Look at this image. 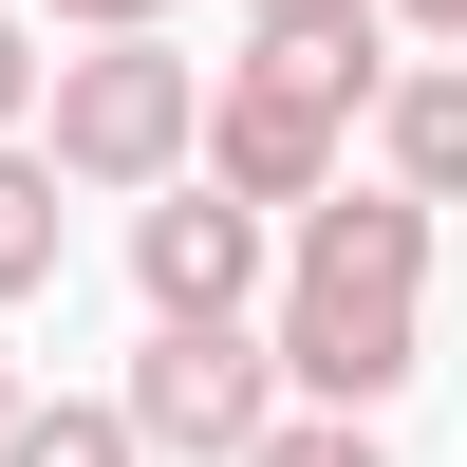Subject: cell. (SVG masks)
Returning <instances> with one entry per match:
<instances>
[{
  "instance_id": "9",
  "label": "cell",
  "mask_w": 467,
  "mask_h": 467,
  "mask_svg": "<svg viewBox=\"0 0 467 467\" xmlns=\"http://www.w3.org/2000/svg\"><path fill=\"white\" fill-rule=\"evenodd\" d=\"M244 467H374V411H318V393H299V411H281Z\"/></svg>"
},
{
  "instance_id": "7",
  "label": "cell",
  "mask_w": 467,
  "mask_h": 467,
  "mask_svg": "<svg viewBox=\"0 0 467 467\" xmlns=\"http://www.w3.org/2000/svg\"><path fill=\"white\" fill-rule=\"evenodd\" d=\"M0 467H150V431H131V393H57V411L19 393V431H0Z\"/></svg>"
},
{
  "instance_id": "12",
  "label": "cell",
  "mask_w": 467,
  "mask_h": 467,
  "mask_svg": "<svg viewBox=\"0 0 467 467\" xmlns=\"http://www.w3.org/2000/svg\"><path fill=\"white\" fill-rule=\"evenodd\" d=\"M37 19H75V37H131V19H169V0H37Z\"/></svg>"
},
{
  "instance_id": "13",
  "label": "cell",
  "mask_w": 467,
  "mask_h": 467,
  "mask_svg": "<svg viewBox=\"0 0 467 467\" xmlns=\"http://www.w3.org/2000/svg\"><path fill=\"white\" fill-rule=\"evenodd\" d=\"M393 19H431V37H467V0H393Z\"/></svg>"
},
{
  "instance_id": "11",
  "label": "cell",
  "mask_w": 467,
  "mask_h": 467,
  "mask_svg": "<svg viewBox=\"0 0 467 467\" xmlns=\"http://www.w3.org/2000/svg\"><path fill=\"white\" fill-rule=\"evenodd\" d=\"M37 94H57V57H37V19H0V131H19Z\"/></svg>"
},
{
  "instance_id": "10",
  "label": "cell",
  "mask_w": 467,
  "mask_h": 467,
  "mask_svg": "<svg viewBox=\"0 0 467 467\" xmlns=\"http://www.w3.org/2000/svg\"><path fill=\"white\" fill-rule=\"evenodd\" d=\"M244 19H262V37H374L393 0H244Z\"/></svg>"
},
{
  "instance_id": "1",
  "label": "cell",
  "mask_w": 467,
  "mask_h": 467,
  "mask_svg": "<svg viewBox=\"0 0 467 467\" xmlns=\"http://www.w3.org/2000/svg\"><path fill=\"white\" fill-rule=\"evenodd\" d=\"M281 393L318 411H393L431 356V187H318L281 244Z\"/></svg>"
},
{
  "instance_id": "2",
  "label": "cell",
  "mask_w": 467,
  "mask_h": 467,
  "mask_svg": "<svg viewBox=\"0 0 467 467\" xmlns=\"http://www.w3.org/2000/svg\"><path fill=\"white\" fill-rule=\"evenodd\" d=\"M37 150H57L75 187H169V169H206V57H169V19L57 57V131H37Z\"/></svg>"
},
{
  "instance_id": "8",
  "label": "cell",
  "mask_w": 467,
  "mask_h": 467,
  "mask_svg": "<svg viewBox=\"0 0 467 467\" xmlns=\"http://www.w3.org/2000/svg\"><path fill=\"white\" fill-rule=\"evenodd\" d=\"M57 187H75L57 150H19V131H0V318H19L37 281H57Z\"/></svg>"
},
{
  "instance_id": "4",
  "label": "cell",
  "mask_w": 467,
  "mask_h": 467,
  "mask_svg": "<svg viewBox=\"0 0 467 467\" xmlns=\"http://www.w3.org/2000/svg\"><path fill=\"white\" fill-rule=\"evenodd\" d=\"M337 131H356V94H337L318 57H281V37H262L244 75H206V169L244 187V206H318V187H337Z\"/></svg>"
},
{
  "instance_id": "6",
  "label": "cell",
  "mask_w": 467,
  "mask_h": 467,
  "mask_svg": "<svg viewBox=\"0 0 467 467\" xmlns=\"http://www.w3.org/2000/svg\"><path fill=\"white\" fill-rule=\"evenodd\" d=\"M374 150H393V187L467 206V37H449L431 75H393V94H374Z\"/></svg>"
},
{
  "instance_id": "14",
  "label": "cell",
  "mask_w": 467,
  "mask_h": 467,
  "mask_svg": "<svg viewBox=\"0 0 467 467\" xmlns=\"http://www.w3.org/2000/svg\"><path fill=\"white\" fill-rule=\"evenodd\" d=\"M0 431H19V356H0Z\"/></svg>"
},
{
  "instance_id": "3",
  "label": "cell",
  "mask_w": 467,
  "mask_h": 467,
  "mask_svg": "<svg viewBox=\"0 0 467 467\" xmlns=\"http://www.w3.org/2000/svg\"><path fill=\"white\" fill-rule=\"evenodd\" d=\"M131 431L187 449V467H244L262 431H281V337H262V318H150V356H131Z\"/></svg>"
},
{
  "instance_id": "5",
  "label": "cell",
  "mask_w": 467,
  "mask_h": 467,
  "mask_svg": "<svg viewBox=\"0 0 467 467\" xmlns=\"http://www.w3.org/2000/svg\"><path fill=\"white\" fill-rule=\"evenodd\" d=\"M131 281H150V318H244L281 262H262V206L224 169H169V187H131Z\"/></svg>"
}]
</instances>
